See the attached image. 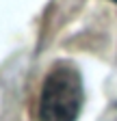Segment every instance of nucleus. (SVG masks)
Instances as JSON below:
<instances>
[{
  "label": "nucleus",
  "mask_w": 117,
  "mask_h": 121,
  "mask_svg": "<svg viewBox=\"0 0 117 121\" xmlns=\"http://www.w3.org/2000/svg\"><path fill=\"white\" fill-rule=\"evenodd\" d=\"M113 2H117V0H113Z\"/></svg>",
  "instance_id": "f03ea898"
},
{
  "label": "nucleus",
  "mask_w": 117,
  "mask_h": 121,
  "mask_svg": "<svg viewBox=\"0 0 117 121\" xmlns=\"http://www.w3.org/2000/svg\"><path fill=\"white\" fill-rule=\"evenodd\" d=\"M82 80L72 65L50 69L39 93V121H76L82 108Z\"/></svg>",
  "instance_id": "f257e3e1"
}]
</instances>
